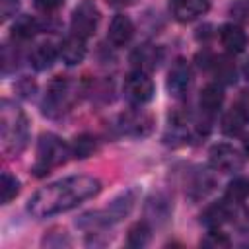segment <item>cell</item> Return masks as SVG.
I'll list each match as a JSON object with an SVG mask.
<instances>
[{
	"label": "cell",
	"instance_id": "1",
	"mask_svg": "<svg viewBox=\"0 0 249 249\" xmlns=\"http://www.w3.org/2000/svg\"><path fill=\"white\" fill-rule=\"evenodd\" d=\"M101 191L99 179L91 175H70L39 189L27 204V210L35 218H49L76 208L84 200L95 196Z\"/></svg>",
	"mask_w": 249,
	"mask_h": 249
},
{
	"label": "cell",
	"instance_id": "2",
	"mask_svg": "<svg viewBox=\"0 0 249 249\" xmlns=\"http://www.w3.org/2000/svg\"><path fill=\"white\" fill-rule=\"evenodd\" d=\"M29 138V126L25 113L12 101L0 103V142L6 156H18Z\"/></svg>",
	"mask_w": 249,
	"mask_h": 249
},
{
	"label": "cell",
	"instance_id": "3",
	"mask_svg": "<svg viewBox=\"0 0 249 249\" xmlns=\"http://www.w3.org/2000/svg\"><path fill=\"white\" fill-rule=\"evenodd\" d=\"M68 156H72V150L54 134H43L37 144V160L33 165L35 175H47L51 169L66 163Z\"/></svg>",
	"mask_w": 249,
	"mask_h": 249
},
{
	"label": "cell",
	"instance_id": "4",
	"mask_svg": "<svg viewBox=\"0 0 249 249\" xmlns=\"http://www.w3.org/2000/svg\"><path fill=\"white\" fill-rule=\"evenodd\" d=\"M154 95V82L148 76V72L134 70L124 78V97L132 105H144Z\"/></svg>",
	"mask_w": 249,
	"mask_h": 249
},
{
	"label": "cell",
	"instance_id": "5",
	"mask_svg": "<svg viewBox=\"0 0 249 249\" xmlns=\"http://www.w3.org/2000/svg\"><path fill=\"white\" fill-rule=\"evenodd\" d=\"M208 161L210 165L216 169V171H222V173H233V171H239L243 167V154L230 146V144H214L208 152Z\"/></svg>",
	"mask_w": 249,
	"mask_h": 249
},
{
	"label": "cell",
	"instance_id": "6",
	"mask_svg": "<svg viewBox=\"0 0 249 249\" xmlns=\"http://www.w3.org/2000/svg\"><path fill=\"white\" fill-rule=\"evenodd\" d=\"M99 23V12L93 4L89 2H82L74 12H72V19H70V29L74 35L88 39L95 33Z\"/></svg>",
	"mask_w": 249,
	"mask_h": 249
},
{
	"label": "cell",
	"instance_id": "7",
	"mask_svg": "<svg viewBox=\"0 0 249 249\" xmlns=\"http://www.w3.org/2000/svg\"><path fill=\"white\" fill-rule=\"evenodd\" d=\"M68 93H70V84L66 78H54L49 86V91H47V97H45V103H43V109H45V115H58L62 113V109L68 105Z\"/></svg>",
	"mask_w": 249,
	"mask_h": 249
},
{
	"label": "cell",
	"instance_id": "8",
	"mask_svg": "<svg viewBox=\"0 0 249 249\" xmlns=\"http://www.w3.org/2000/svg\"><path fill=\"white\" fill-rule=\"evenodd\" d=\"M191 86V66L185 58H177L167 74V89L171 95L181 97Z\"/></svg>",
	"mask_w": 249,
	"mask_h": 249
},
{
	"label": "cell",
	"instance_id": "9",
	"mask_svg": "<svg viewBox=\"0 0 249 249\" xmlns=\"http://www.w3.org/2000/svg\"><path fill=\"white\" fill-rule=\"evenodd\" d=\"M119 124H121V130L124 134L144 136L152 130V117L148 113H144L142 109H132V111H126L121 115Z\"/></svg>",
	"mask_w": 249,
	"mask_h": 249
},
{
	"label": "cell",
	"instance_id": "10",
	"mask_svg": "<svg viewBox=\"0 0 249 249\" xmlns=\"http://www.w3.org/2000/svg\"><path fill=\"white\" fill-rule=\"evenodd\" d=\"M169 6L177 21H193L208 12L210 2L208 0H169Z\"/></svg>",
	"mask_w": 249,
	"mask_h": 249
},
{
	"label": "cell",
	"instance_id": "11",
	"mask_svg": "<svg viewBox=\"0 0 249 249\" xmlns=\"http://www.w3.org/2000/svg\"><path fill=\"white\" fill-rule=\"evenodd\" d=\"M220 41H222V47L230 53V54H239L245 51L247 47V35L245 31L235 25V23H226L222 25L220 29Z\"/></svg>",
	"mask_w": 249,
	"mask_h": 249
},
{
	"label": "cell",
	"instance_id": "12",
	"mask_svg": "<svg viewBox=\"0 0 249 249\" xmlns=\"http://www.w3.org/2000/svg\"><path fill=\"white\" fill-rule=\"evenodd\" d=\"M58 54H60V58H62L66 64H70V66L80 64V62L84 60V56H86V39H82V37H78V35H74V33L68 35V37L60 43Z\"/></svg>",
	"mask_w": 249,
	"mask_h": 249
},
{
	"label": "cell",
	"instance_id": "13",
	"mask_svg": "<svg viewBox=\"0 0 249 249\" xmlns=\"http://www.w3.org/2000/svg\"><path fill=\"white\" fill-rule=\"evenodd\" d=\"M132 35H134V25L130 18L124 14H117L109 25V41L115 47H123L132 39Z\"/></svg>",
	"mask_w": 249,
	"mask_h": 249
},
{
	"label": "cell",
	"instance_id": "14",
	"mask_svg": "<svg viewBox=\"0 0 249 249\" xmlns=\"http://www.w3.org/2000/svg\"><path fill=\"white\" fill-rule=\"evenodd\" d=\"M160 51L154 45H142L138 49H134L130 62L134 66V70H142V72H150L156 68V64L160 62Z\"/></svg>",
	"mask_w": 249,
	"mask_h": 249
},
{
	"label": "cell",
	"instance_id": "15",
	"mask_svg": "<svg viewBox=\"0 0 249 249\" xmlns=\"http://www.w3.org/2000/svg\"><path fill=\"white\" fill-rule=\"evenodd\" d=\"M231 202H228L226 198L224 200H218L214 204H210L204 212H202V222L204 226L208 228H220L222 224H226L230 218H231Z\"/></svg>",
	"mask_w": 249,
	"mask_h": 249
},
{
	"label": "cell",
	"instance_id": "16",
	"mask_svg": "<svg viewBox=\"0 0 249 249\" xmlns=\"http://www.w3.org/2000/svg\"><path fill=\"white\" fill-rule=\"evenodd\" d=\"M56 54H58L56 53V47L53 43L45 41V43H39V45L33 47V51L29 54V62H31V66L35 70H47V68L53 66Z\"/></svg>",
	"mask_w": 249,
	"mask_h": 249
},
{
	"label": "cell",
	"instance_id": "17",
	"mask_svg": "<svg viewBox=\"0 0 249 249\" xmlns=\"http://www.w3.org/2000/svg\"><path fill=\"white\" fill-rule=\"evenodd\" d=\"M198 103H200L202 113H206V115L218 113V109H220L222 103H224V91H222V88H220L218 84H208V86H204L202 91H200Z\"/></svg>",
	"mask_w": 249,
	"mask_h": 249
},
{
	"label": "cell",
	"instance_id": "18",
	"mask_svg": "<svg viewBox=\"0 0 249 249\" xmlns=\"http://www.w3.org/2000/svg\"><path fill=\"white\" fill-rule=\"evenodd\" d=\"M245 121H247V111L243 109V105H235L224 115L222 132L226 136H237V134H241V130L245 126Z\"/></svg>",
	"mask_w": 249,
	"mask_h": 249
},
{
	"label": "cell",
	"instance_id": "19",
	"mask_svg": "<svg viewBox=\"0 0 249 249\" xmlns=\"http://www.w3.org/2000/svg\"><path fill=\"white\" fill-rule=\"evenodd\" d=\"M39 29H41V27H39V21H37L35 18H31V16H21V18H18V19L14 21V25H12V37H14V39H19V41H27V39L35 37Z\"/></svg>",
	"mask_w": 249,
	"mask_h": 249
},
{
	"label": "cell",
	"instance_id": "20",
	"mask_svg": "<svg viewBox=\"0 0 249 249\" xmlns=\"http://www.w3.org/2000/svg\"><path fill=\"white\" fill-rule=\"evenodd\" d=\"M249 196V179L245 177H235L233 181L228 183L224 198L231 204H243Z\"/></svg>",
	"mask_w": 249,
	"mask_h": 249
},
{
	"label": "cell",
	"instance_id": "21",
	"mask_svg": "<svg viewBox=\"0 0 249 249\" xmlns=\"http://www.w3.org/2000/svg\"><path fill=\"white\" fill-rule=\"evenodd\" d=\"M70 150H72V156H76V158H80V160L89 158V156L97 150V140H95V136H91V134H80V136L74 138Z\"/></svg>",
	"mask_w": 249,
	"mask_h": 249
},
{
	"label": "cell",
	"instance_id": "22",
	"mask_svg": "<svg viewBox=\"0 0 249 249\" xmlns=\"http://www.w3.org/2000/svg\"><path fill=\"white\" fill-rule=\"evenodd\" d=\"M212 68H214V74L218 76L220 82H224V84L235 82V66H233V62H231L228 56H218V58H214Z\"/></svg>",
	"mask_w": 249,
	"mask_h": 249
},
{
	"label": "cell",
	"instance_id": "23",
	"mask_svg": "<svg viewBox=\"0 0 249 249\" xmlns=\"http://www.w3.org/2000/svg\"><path fill=\"white\" fill-rule=\"evenodd\" d=\"M150 241V228L146 222H138L128 230V237L126 243L130 247H144Z\"/></svg>",
	"mask_w": 249,
	"mask_h": 249
},
{
	"label": "cell",
	"instance_id": "24",
	"mask_svg": "<svg viewBox=\"0 0 249 249\" xmlns=\"http://www.w3.org/2000/svg\"><path fill=\"white\" fill-rule=\"evenodd\" d=\"M18 193H19V181L8 171H4L2 173V202L8 204L12 198H16Z\"/></svg>",
	"mask_w": 249,
	"mask_h": 249
},
{
	"label": "cell",
	"instance_id": "25",
	"mask_svg": "<svg viewBox=\"0 0 249 249\" xmlns=\"http://www.w3.org/2000/svg\"><path fill=\"white\" fill-rule=\"evenodd\" d=\"M202 245H204V247H210V249H226V247H230V237H228L224 231H220L218 228H212V230L204 235Z\"/></svg>",
	"mask_w": 249,
	"mask_h": 249
},
{
	"label": "cell",
	"instance_id": "26",
	"mask_svg": "<svg viewBox=\"0 0 249 249\" xmlns=\"http://www.w3.org/2000/svg\"><path fill=\"white\" fill-rule=\"evenodd\" d=\"M19 10V0H0V14H2V21L14 18Z\"/></svg>",
	"mask_w": 249,
	"mask_h": 249
},
{
	"label": "cell",
	"instance_id": "27",
	"mask_svg": "<svg viewBox=\"0 0 249 249\" xmlns=\"http://www.w3.org/2000/svg\"><path fill=\"white\" fill-rule=\"evenodd\" d=\"M33 4H35V8H37L39 12L49 14V12L58 10V8L62 6V0H33Z\"/></svg>",
	"mask_w": 249,
	"mask_h": 249
},
{
	"label": "cell",
	"instance_id": "28",
	"mask_svg": "<svg viewBox=\"0 0 249 249\" xmlns=\"http://www.w3.org/2000/svg\"><path fill=\"white\" fill-rule=\"evenodd\" d=\"M111 6H117V8H121V6H130L134 0H107Z\"/></svg>",
	"mask_w": 249,
	"mask_h": 249
},
{
	"label": "cell",
	"instance_id": "29",
	"mask_svg": "<svg viewBox=\"0 0 249 249\" xmlns=\"http://www.w3.org/2000/svg\"><path fill=\"white\" fill-rule=\"evenodd\" d=\"M241 72H243V76H245V80L249 82V58L243 62V68H241Z\"/></svg>",
	"mask_w": 249,
	"mask_h": 249
},
{
	"label": "cell",
	"instance_id": "30",
	"mask_svg": "<svg viewBox=\"0 0 249 249\" xmlns=\"http://www.w3.org/2000/svg\"><path fill=\"white\" fill-rule=\"evenodd\" d=\"M245 150H247V152H249V136H247V138H245Z\"/></svg>",
	"mask_w": 249,
	"mask_h": 249
}]
</instances>
